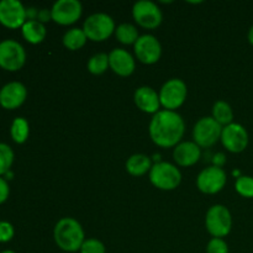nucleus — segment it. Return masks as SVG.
<instances>
[{"mask_svg":"<svg viewBox=\"0 0 253 253\" xmlns=\"http://www.w3.org/2000/svg\"><path fill=\"white\" fill-rule=\"evenodd\" d=\"M220 140L229 152L241 153L249 146V132L241 124L232 123L222 127Z\"/></svg>","mask_w":253,"mask_h":253,"instance_id":"f8f14e48","label":"nucleus"},{"mask_svg":"<svg viewBox=\"0 0 253 253\" xmlns=\"http://www.w3.org/2000/svg\"><path fill=\"white\" fill-rule=\"evenodd\" d=\"M202 151L195 142H180L178 143L173 151L174 162L180 167H192L200 160Z\"/></svg>","mask_w":253,"mask_h":253,"instance_id":"a211bd4d","label":"nucleus"},{"mask_svg":"<svg viewBox=\"0 0 253 253\" xmlns=\"http://www.w3.org/2000/svg\"><path fill=\"white\" fill-rule=\"evenodd\" d=\"M133 101L141 111L147 114H157L161 108L160 94L151 86H140L133 94Z\"/></svg>","mask_w":253,"mask_h":253,"instance_id":"f3484780","label":"nucleus"},{"mask_svg":"<svg viewBox=\"0 0 253 253\" xmlns=\"http://www.w3.org/2000/svg\"><path fill=\"white\" fill-rule=\"evenodd\" d=\"M212 118L216 120V123H219L224 127V126L232 124V120H234V111H232V108L230 106V104H227L224 100H219L212 106Z\"/></svg>","mask_w":253,"mask_h":253,"instance_id":"5701e85b","label":"nucleus"},{"mask_svg":"<svg viewBox=\"0 0 253 253\" xmlns=\"http://www.w3.org/2000/svg\"><path fill=\"white\" fill-rule=\"evenodd\" d=\"M185 123L177 111L160 110L151 119L148 132L155 145L162 148L175 147L184 136Z\"/></svg>","mask_w":253,"mask_h":253,"instance_id":"f257e3e1","label":"nucleus"},{"mask_svg":"<svg viewBox=\"0 0 253 253\" xmlns=\"http://www.w3.org/2000/svg\"><path fill=\"white\" fill-rule=\"evenodd\" d=\"M115 22L113 17L104 12L93 14L84 21L83 31L88 40L93 42H103L115 32Z\"/></svg>","mask_w":253,"mask_h":253,"instance_id":"39448f33","label":"nucleus"},{"mask_svg":"<svg viewBox=\"0 0 253 253\" xmlns=\"http://www.w3.org/2000/svg\"><path fill=\"white\" fill-rule=\"evenodd\" d=\"M4 177H6V178H5V179H12V177H14V174H12V172H11V170H10V172H7L6 173V174H5L4 175Z\"/></svg>","mask_w":253,"mask_h":253,"instance_id":"f704fd0d","label":"nucleus"},{"mask_svg":"<svg viewBox=\"0 0 253 253\" xmlns=\"http://www.w3.org/2000/svg\"><path fill=\"white\" fill-rule=\"evenodd\" d=\"M49 20H52L51 10H48V9L39 10V16H37V21L42 22V24L44 25V22L49 21Z\"/></svg>","mask_w":253,"mask_h":253,"instance_id":"2f4dec72","label":"nucleus"},{"mask_svg":"<svg viewBox=\"0 0 253 253\" xmlns=\"http://www.w3.org/2000/svg\"><path fill=\"white\" fill-rule=\"evenodd\" d=\"M26 63V51L21 43L11 39L0 42V68L17 72Z\"/></svg>","mask_w":253,"mask_h":253,"instance_id":"423d86ee","label":"nucleus"},{"mask_svg":"<svg viewBox=\"0 0 253 253\" xmlns=\"http://www.w3.org/2000/svg\"><path fill=\"white\" fill-rule=\"evenodd\" d=\"M82 225L73 217H63L56 224L53 239L57 246L64 252L73 253L81 250L85 241Z\"/></svg>","mask_w":253,"mask_h":253,"instance_id":"f03ea898","label":"nucleus"},{"mask_svg":"<svg viewBox=\"0 0 253 253\" xmlns=\"http://www.w3.org/2000/svg\"><path fill=\"white\" fill-rule=\"evenodd\" d=\"M150 182L161 190H174L182 182V173L169 162H158L150 170Z\"/></svg>","mask_w":253,"mask_h":253,"instance_id":"7ed1b4c3","label":"nucleus"},{"mask_svg":"<svg viewBox=\"0 0 253 253\" xmlns=\"http://www.w3.org/2000/svg\"><path fill=\"white\" fill-rule=\"evenodd\" d=\"M222 126L212 116L199 119L193 128V138L199 147L209 148L221 138Z\"/></svg>","mask_w":253,"mask_h":253,"instance_id":"6e6552de","label":"nucleus"},{"mask_svg":"<svg viewBox=\"0 0 253 253\" xmlns=\"http://www.w3.org/2000/svg\"><path fill=\"white\" fill-rule=\"evenodd\" d=\"M0 253H16V252L11 251V250H5V251H2V252H0Z\"/></svg>","mask_w":253,"mask_h":253,"instance_id":"c9c22d12","label":"nucleus"},{"mask_svg":"<svg viewBox=\"0 0 253 253\" xmlns=\"http://www.w3.org/2000/svg\"><path fill=\"white\" fill-rule=\"evenodd\" d=\"M10 135H11L12 141L17 145H22L26 142L30 135L29 121L25 118L14 119L11 127H10Z\"/></svg>","mask_w":253,"mask_h":253,"instance_id":"4be33fe9","label":"nucleus"},{"mask_svg":"<svg viewBox=\"0 0 253 253\" xmlns=\"http://www.w3.org/2000/svg\"><path fill=\"white\" fill-rule=\"evenodd\" d=\"M249 42L253 46V25H252L251 29H250V31H249Z\"/></svg>","mask_w":253,"mask_h":253,"instance_id":"72a5a7b5","label":"nucleus"},{"mask_svg":"<svg viewBox=\"0 0 253 253\" xmlns=\"http://www.w3.org/2000/svg\"><path fill=\"white\" fill-rule=\"evenodd\" d=\"M15 229L9 221H0V244H6L14 239Z\"/></svg>","mask_w":253,"mask_h":253,"instance_id":"c756f323","label":"nucleus"},{"mask_svg":"<svg viewBox=\"0 0 253 253\" xmlns=\"http://www.w3.org/2000/svg\"><path fill=\"white\" fill-rule=\"evenodd\" d=\"M151 168H152L151 158L142 153L132 155L126 161V170L132 177H142L146 173L150 172Z\"/></svg>","mask_w":253,"mask_h":253,"instance_id":"aec40b11","label":"nucleus"},{"mask_svg":"<svg viewBox=\"0 0 253 253\" xmlns=\"http://www.w3.org/2000/svg\"><path fill=\"white\" fill-rule=\"evenodd\" d=\"M27 98V89L20 82H10L0 89V105L6 110L19 109Z\"/></svg>","mask_w":253,"mask_h":253,"instance_id":"2eb2a0df","label":"nucleus"},{"mask_svg":"<svg viewBox=\"0 0 253 253\" xmlns=\"http://www.w3.org/2000/svg\"><path fill=\"white\" fill-rule=\"evenodd\" d=\"M227 175L222 168L210 166L203 169L197 178V187L204 194H216L226 185Z\"/></svg>","mask_w":253,"mask_h":253,"instance_id":"9b49d317","label":"nucleus"},{"mask_svg":"<svg viewBox=\"0 0 253 253\" xmlns=\"http://www.w3.org/2000/svg\"><path fill=\"white\" fill-rule=\"evenodd\" d=\"M205 226L208 232L215 239H222L227 236L232 227L231 212L221 204L212 205L207 211Z\"/></svg>","mask_w":253,"mask_h":253,"instance_id":"20e7f679","label":"nucleus"},{"mask_svg":"<svg viewBox=\"0 0 253 253\" xmlns=\"http://www.w3.org/2000/svg\"><path fill=\"white\" fill-rule=\"evenodd\" d=\"M235 189L241 197L253 198V177L250 175H241L236 179Z\"/></svg>","mask_w":253,"mask_h":253,"instance_id":"bb28decb","label":"nucleus"},{"mask_svg":"<svg viewBox=\"0 0 253 253\" xmlns=\"http://www.w3.org/2000/svg\"><path fill=\"white\" fill-rule=\"evenodd\" d=\"M116 39L124 44H135L138 40V31L132 24H121L115 30Z\"/></svg>","mask_w":253,"mask_h":253,"instance_id":"b1692460","label":"nucleus"},{"mask_svg":"<svg viewBox=\"0 0 253 253\" xmlns=\"http://www.w3.org/2000/svg\"><path fill=\"white\" fill-rule=\"evenodd\" d=\"M207 253H229V246L224 239H215L212 237L207 246Z\"/></svg>","mask_w":253,"mask_h":253,"instance_id":"c85d7f7f","label":"nucleus"},{"mask_svg":"<svg viewBox=\"0 0 253 253\" xmlns=\"http://www.w3.org/2000/svg\"><path fill=\"white\" fill-rule=\"evenodd\" d=\"M81 253H106L105 245L96 239H88L83 242L81 250Z\"/></svg>","mask_w":253,"mask_h":253,"instance_id":"cd10ccee","label":"nucleus"},{"mask_svg":"<svg viewBox=\"0 0 253 253\" xmlns=\"http://www.w3.org/2000/svg\"><path fill=\"white\" fill-rule=\"evenodd\" d=\"M135 56L143 64H155L162 56V46L153 35H142L133 44Z\"/></svg>","mask_w":253,"mask_h":253,"instance_id":"ddd939ff","label":"nucleus"},{"mask_svg":"<svg viewBox=\"0 0 253 253\" xmlns=\"http://www.w3.org/2000/svg\"><path fill=\"white\" fill-rule=\"evenodd\" d=\"M133 20L143 29H157L162 24L163 15L156 2L150 0H140L132 7Z\"/></svg>","mask_w":253,"mask_h":253,"instance_id":"1a4fd4ad","label":"nucleus"},{"mask_svg":"<svg viewBox=\"0 0 253 253\" xmlns=\"http://www.w3.org/2000/svg\"><path fill=\"white\" fill-rule=\"evenodd\" d=\"M88 71L94 76H100L108 71L109 67V54L96 53L88 61Z\"/></svg>","mask_w":253,"mask_h":253,"instance_id":"393cba45","label":"nucleus"},{"mask_svg":"<svg viewBox=\"0 0 253 253\" xmlns=\"http://www.w3.org/2000/svg\"><path fill=\"white\" fill-rule=\"evenodd\" d=\"M109 67L120 77H130L135 72V58L124 48H114L109 53Z\"/></svg>","mask_w":253,"mask_h":253,"instance_id":"dca6fc26","label":"nucleus"},{"mask_svg":"<svg viewBox=\"0 0 253 253\" xmlns=\"http://www.w3.org/2000/svg\"><path fill=\"white\" fill-rule=\"evenodd\" d=\"M161 106L165 110L175 111L184 104L188 95L187 84L178 78H172L166 82L160 90Z\"/></svg>","mask_w":253,"mask_h":253,"instance_id":"0eeeda50","label":"nucleus"},{"mask_svg":"<svg viewBox=\"0 0 253 253\" xmlns=\"http://www.w3.org/2000/svg\"><path fill=\"white\" fill-rule=\"evenodd\" d=\"M27 21L26 7L19 0L0 1V24L6 29H21Z\"/></svg>","mask_w":253,"mask_h":253,"instance_id":"9d476101","label":"nucleus"},{"mask_svg":"<svg viewBox=\"0 0 253 253\" xmlns=\"http://www.w3.org/2000/svg\"><path fill=\"white\" fill-rule=\"evenodd\" d=\"M22 37L31 44H39L46 39L47 30L42 22L37 20H27L21 27Z\"/></svg>","mask_w":253,"mask_h":253,"instance_id":"6ab92c4d","label":"nucleus"},{"mask_svg":"<svg viewBox=\"0 0 253 253\" xmlns=\"http://www.w3.org/2000/svg\"><path fill=\"white\" fill-rule=\"evenodd\" d=\"M86 35L84 34L83 29H78V27H74V29L68 30V31L64 34L63 36V46L66 47L69 51H78L82 47H84V44L86 43Z\"/></svg>","mask_w":253,"mask_h":253,"instance_id":"412c9836","label":"nucleus"},{"mask_svg":"<svg viewBox=\"0 0 253 253\" xmlns=\"http://www.w3.org/2000/svg\"><path fill=\"white\" fill-rule=\"evenodd\" d=\"M14 160L15 155L12 148L6 143L0 142V177L11 170Z\"/></svg>","mask_w":253,"mask_h":253,"instance_id":"a878e982","label":"nucleus"},{"mask_svg":"<svg viewBox=\"0 0 253 253\" xmlns=\"http://www.w3.org/2000/svg\"><path fill=\"white\" fill-rule=\"evenodd\" d=\"M10 195V187L9 183L5 178L0 177V205L4 204L5 202L7 200Z\"/></svg>","mask_w":253,"mask_h":253,"instance_id":"7c9ffc66","label":"nucleus"},{"mask_svg":"<svg viewBox=\"0 0 253 253\" xmlns=\"http://www.w3.org/2000/svg\"><path fill=\"white\" fill-rule=\"evenodd\" d=\"M225 162H226V157H225L224 153H216V155L214 156V160H212V163H214L215 167H219V168H222V166L225 165Z\"/></svg>","mask_w":253,"mask_h":253,"instance_id":"473e14b6","label":"nucleus"},{"mask_svg":"<svg viewBox=\"0 0 253 253\" xmlns=\"http://www.w3.org/2000/svg\"><path fill=\"white\" fill-rule=\"evenodd\" d=\"M83 7L78 0H58L51 9L52 20L62 26H68L78 21Z\"/></svg>","mask_w":253,"mask_h":253,"instance_id":"4468645a","label":"nucleus"}]
</instances>
